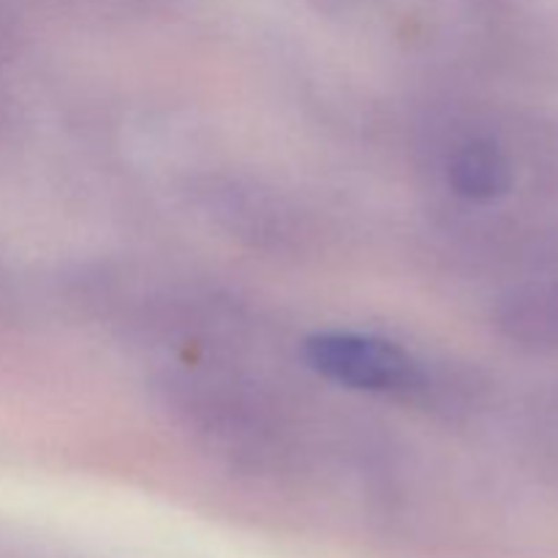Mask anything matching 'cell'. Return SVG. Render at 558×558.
I'll return each instance as SVG.
<instances>
[{"mask_svg":"<svg viewBox=\"0 0 558 558\" xmlns=\"http://www.w3.org/2000/svg\"><path fill=\"white\" fill-rule=\"evenodd\" d=\"M505 327L515 338L558 347V289H529L505 303Z\"/></svg>","mask_w":558,"mask_h":558,"instance_id":"cell-2","label":"cell"},{"mask_svg":"<svg viewBox=\"0 0 558 558\" xmlns=\"http://www.w3.org/2000/svg\"><path fill=\"white\" fill-rule=\"evenodd\" d=\"M450 180L458 194L469 196V199H490L505 191L507 161L496 147L477 142L458 153V158L452 161Z\"/></svg>","mask_w":558,"mask_h":558,"instance_id":"cell-3","label":"cell"},{"mask_svg":"<svg viewBox=\"0 0 558 558\" xmlns=\"http://www.w3.org/2000/svg\"><path fill=\"white\" fill-rule=\"evenodd\" d=\"M308 363L327 379L371 392L409 390L417 381V365L407 352L376 338L327 332L308 341Z\"/></svg>","mask_w":558,"mask_h":558,"instance_id":"cell-1","label":"cell"}]
</instances>
